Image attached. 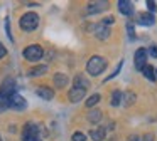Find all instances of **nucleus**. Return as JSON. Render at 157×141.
I'll use <instances>...</instances> for the list:
<instances>
[{
	"mask_svg": "<svg viewBox=\"0 0 157 141\" xmlns=\"http://www.w3.org/2000/svg\"><path fill=\"white\" fill-rule=\"evenodd\" d=\"M106 69V59L101 56H93L86 64V72L90 76H100Z\"/></svg>",
	"mask_w": 157,
	"mask_h": 141,
	"instance_id": "obj_1",
	"label": "nucleus"
},
{
	"mask_svg": "<svg viewBox=\"0 0 157 141\" xmlns=\"http://www.w3.org/2000/svg\"><path fill=\"white\" fill-rule=\"evenodd\" d=\"M19 24H21L22 30H25V32H32V30H36L37 25H39V15L34 13V12H27V13H24V15L21 17V22Z\"/></svg>",
	"mask_w": 157,
	"mask_h": 141,
	"instance_id": "obj_2",
	"label": "nucleus"
},
{
	"mask_svg": "<svg viewBox=\"0 0 157 141\" xmlns=\"http://www.w3.org/2000/svg\"><path fill=\"white\" fill-rule=\"evenodd\" d=\"M42 54H44V50H42V47L37 45V44H32V45H29L24 49V57L29 62H37L39 59H42Z\"/></svg>",
	"mask_w": 157,
	"mask_h": 141,
	"instance_id": "obj_3",
	"label": "nucleus"
},
{
	"mask_svg": "<svg viewBox=\"0 0 157 141\" xmlns=\"http://www.w3.org/2000/svg\"><path fill=\"white\" fill-rule=\"evenodd\" d=\"M31 139H39V126L27 123L24 126V131H22V141H31Z\"/></svg>",
	"mask_w": 157,
	"mask_h": 141,
	"instance_id": "obj_4",
	"label": "nucleus"
},
{
	"mask_svg": "<svg viewBox=\"0 0 157 141\" xmlns=\"http://www.w3.org/2000/svg\"><path fill=\"white\" fill-rule=\"evenodd\" d=\"M9 107L17 109V111H22V109L27 107V103H25V99L21 96V94H12V96L9 97Z\"/></svg>",
	"mask_w": 157,
	"mask_h": 141,
	"instance_id": "obj_5",
	"label": "nucleus"
},
{
	"mask_svg": "<svg viewBox=\"0 0 157 141\" xmlns=\"http://www.w3.org/2000/svg\"><path fill=\"white\" fill-rule=\"evenodd\" d=\"M147 50L144 49V47H140V49L135 50V69L137 70H142L144 67L147 66Z\"/></svg>",
	"mask_w": 157,
	"mask_h": 141,
	"instance_id": "obj_6",
	"label": "nucleus"
},
{
	"mask_svg": "<svg viewBox=\"0 0 157 141\" xmlns=\"http://www.w3.org/2000/svg\"><path fill=\"white\" fill-rule=\"evenodd\" d=\"M0 92L4 94V96H7V97H10L12 94H15V81L12 79V77H7V79L2 82Z\"/></svg>",
	"mask_w": 157,
	"mask_h": 141,
	"instance_id": "obj_7",
	"label": "nucleus"
},
{
	"mask_svg": "<svg viewBox=\"0 0 157 141\" xmlns=\"http://www.w3.org/2000/svg\"><path fill=\"white\" fill-rule=\"evenodd\" d=\"M93 30H95V35L98 37L100 40H105L110 37V29L106 25H103V24H96V25L91 27Z\"/></svg>",
	"mask_w": 157,
	"mask_h": 141,
	"instance_id": "obj_8",
	"label": "nucleus"
},
{
	"mask_svg": "<svg viewBox=\"0 0 157 141\" xmlns=\"http://www.w3.org/2000/svg\"><path fill=\"white\" fill-rule=\"evenodd\" d=\"M36 94L44 101H51L52 97H54V91H52L51 87H48V86H39L37 89H36Z\"/></svg>",
	"mask_w": 157,
	"mask_h": 141,
	"instance_id": "obj_9",
	"label": "nucleus"
},
{
	"mask_svg": "<svg viewBox=\"0 0 157 141\" xmlns=\"http://www.w3.org/2000/svg\"><path fill=\"white\" fill-rule=\"evenodd\" d=\"M85 96H86V89H79V87H73L68 92V97L71 103H79Z\"/></svg>",
	"mask_w": 157,
	"mask_h": 141,
	"instance_id": "obj_10",
	"label": "nucleus"
},
{
	"mask_svg": "<svg viewBox=\"0 0 157 141\" xmlns=\"http://www.w3.org/2000/svg\"><path fill=\"white\" fill-rule=\"evenodd\" d=\"M117 5H118V10L123 13V15L130 17L133 13V3L128 2V0H118V2H117Z\"/></svg>",
	"mask_w": 157,
	"mask_h": 141,
	"instance_id": "obj_11",
	"label": "nucleus"
},
{
	"mask_svg": "<svg viewBox=\"0 0 157 141\" xmlns=\"http://www.w3.org/2000/svg\"><path fill=\"white\" fill-rule=\"evenodd\" d=\"M139 24L140 25H145V27H150L155 24V19H154V13L147 12V13H140L139 15Z\"/></svg>",
	"mask_w": 157,
	"mask_h": 141,
	"instance_id": "obj_12",
	"label": "nucleus"
},
{
	"mask_svg": "<svg viewBox=\"0 0 157 141\" xmlns=\"http://www.w3.org/2000/svg\"><path fill=\"white\" fill-rule=\"evenodd\" d=\"M108 7V2H93L88 3V13H98Z\"/></svg>",
	"mask_w": 157,
	"mask_h": 141,
	"instance_id": "obj_13",
	"label": "nucleus"
},
{
	"mask_svg": "<svg viewBox=\"0 0 157 141\" xmlns=\"http://www.w3.org/2000/svg\"><path fill=\"white\" fill-rule=\"evenodd\" d=\"M73 82H75V87H79V89H86V87L90 86V81L86 79L83 74H78V76L75 77V81H73Z\"/></svg>",
	"mask_w": 157,
	"mask_h": 141,
	"instance_id": "obj_14",
	"label": "nucleus"
},
{
	"mask_svg": "<svg viewBox=\"0 0 157 141\" xmlns=\"http://www.w3.org/2000/svg\"><path fill=\"white\" fill-rule=\"evenodd\" d=\"M90 138H91L93 141H103L105 139V129H103V128H100V129H91L90 131Z\"/></svg>",
	"mask_w": 157,
	"mask_h": 141,
	"instance_id": "obj_15",
	"label": "nucleus"
},
{
	"mask_svg": "<svg viewBox=\"0 0 157 141\" xmlns=\"http://www.w3.org/2000/svg\"><path fill=\"white\" fill-rule=\"evenodd\" d=\"M142 72H144V76H145L149 81H152V82L157 79V77H155V69H154L152 66H149V64H147V66L142 69Z\"/></svg>",
	"mask_w": 157,
	"mask_h": 141,
	"instance_id": "obj_16",
	"label": "nucleus"
},
{
	"mask_svg": "<svg viewBox=\"0 0 157 141\" xmlns=\"http://www.w3.org/2000/svg\"><path fill=\"white\" fill-rule=\"evenodd\" d=\"M54 84L58 87H64L66 84H68V76H64V74H61V72H58L54 76Z\"/></svg>",
	"mask_w": 157,
	"mask_h": 141,
	"instance_id": "obj_17",
	"label": "nucleus"
},
{
	"mask_svg": "<svg viewBox=\"0 0 157 141\" xmlns=\"http://www.w3.org/2000/svg\"><path fill=\"white\" fill-rule=\"evenodd\" d=\"M88 119H90V123H98V121L101 119V111H98V109H93V111H90V114H88Z\"/></svg>",
	"mask_w": 157,
	"mask_h": 141,
	"instance_id": "obj_18",
	"label": "nucleus"
},
{
	"mask_svg": "<svg viewBox=\"0 0 157 141\" xmlns=\"http://www.w3.org/2000/svg\"><path fill=\"white\" fill-rule=\"evenodd\" d=\"M48 70V66H37V67H34V69H31L29 70V76H42V74Z\"/></svg>",
	"mask_w": 157,
	"mask_h": 141,
	"instance_id": "obj_19",
	"label": "nucleus"
},
{
	"mask_svg": "<svg viewBox=\"0 0 157 141\" xmlns=\"http://www.w3.org/2000/svg\"><path fill=\"white\" fill-rule=\"evenodd\" d=\"M120 103H122V92L118 89H115L112 92V106H118Z\"/></svg>",
	"mask_w": 157,
	"mask_h": 141,
	"instance_id": "obj_20",
	"label": "nucleus"
},
{
	"mask_svg": "<svg viewBox=\"0 0 157 141\" xmlns=\"http://www.w3.org/2000/svg\"><path fill=\"white\" fill-rule=\"evenodd\" d=\"M122 99H123V103L127 104V106H130V104H133L135 103V94L133 92H125V94H122Z\"/></svg>",
	"mask_w": 157,
	"mask_h": 141,
	"instance_id": "obj_21",
	"label": "nucleus"
},
{
	"mask_svg": "<svg viewBox=\"0 0 157 141\" xmlns=\"http://www.w3.org/2000/svg\"><path fill=\"white\" fill-rule=\"evenodd\" d=\"M100 99H101V96H100V94H93V96H90L88 99H86V106H88V107L95 106V104L100 103Z\"/></svg>",
	"mask_w": 157,
	"mask_h": 141,
	"instance_id": "obj_22",
	"label": "nucleus"
},
{
	"mask_svg": "<svg viewBox=\"0 0 157 141\" xmlns=\"http://www.w3.org/2000/svg\"><path fill=\"white\" fill-rule=\"evenodd\" d=\"M5 109H9V97L0 92V113H4Z\"/></svg>",
	"mask_w": 157,
	"mask_h": 141,
	"instance_id": "obj_23",
	"label": "nucleus"
},
{
	"mask_svg": "<svg viewBox=\"0 0 157 141\" xmlns=\"http://www.w3.org/2000/svg\"><path fill=\"white\" fill-rule=\"evenodd\" d=\"M71 141H86V136H85L83 133H79V131H76V133L73 134Z\"/></svg>",
	"mask_w": 157,
	"mask_h": 141,
	"instance_id": "obj_24",
	"label": "nucleus"
},
{
	"mask_svg": "<svg viewBox=\"0 0 157 141\" xmlns=\"http://www.w3.org/2000/svg\"><path fill=\"white\" fill-rule=\"evenodd\" d=\"M147 9L150 10V13L155 12V10H157V3H155V2H152V0H149V2H147Z\"/></svg>",
	"mask_w": 157,
	"mask_h": 141,
	"instance_id": "obj_25",
	"label": "nucleus"
},
{
	"mask_svg": "<svg viewBox=\"0 0 157 141\" xmlns=\"http://www.w3.org/2000/svg\"><path fill=\"white\" fill-rule=\"evenodd\" d=\"M113 22H115V19H113V17H112V15H108V17H105V19H103V20H101V24H103V25H110V24H113Z\"/></svg>",
	"mask_w": 157,
	"mask_h": 141,
	"instance_id": "obj_26",
	"label": "nucleus"
},
{
	"mask_svg": "<svg viewBox=\"0 0 157 141\" xmlns=\"http://www.w3.org/2000/svg\"><path fill=\"white\" fill-rule=\"evenodd\" d=\"M122 64H123V62H120V64H118V67H117V69H115V72H112V74H110V76H108V77H106V81H110V79H113V77H115V76H117V74H118V72H120V69H122Z\"/></svg>",
	"mask_w": 157,
	"mask_h": 141,
	"instance_id": "obj_27",
	"label": "nucleus"
},
{
	"mask_svg": "<svg viewBox=\"0 0 157 141\" xmlns=\"http://www.w3.org/2000/svg\"><path fill=\"white\" fill-rule=\"evenodd\" d=\"M147 54H150L154 59H157V45H150V49H149V52H147Z\"/></svg>",
	"mask_w": 157,
	"mask_h": 141,
	"instance_id": "obj_28",
	"label": "nucleus"
},
{
	"mask_svg": "<svg viewBox=\"0 0 157 141\" xmlns=\"http://www.w3.org/2000/svg\"><path fill=\"white\" fill-rule=\"evenodd\" d=\"M7 56V49H5V45L2 42H0V59H4V57Z\"/></svg>",
	"mask_w": 157,
	"mask_h": 141,
	"instance_id": "obj_29",
	"label": "nucleus"
},
{
	"mask_svg": "<svg viewBox=\"0 0 157 141\" xmlns=\"http://www.w3.org/2000/svg\"><path fill=\"white\" fill-rule=\"evenodd\" d=\"M140 141H154V134L152 133H147V134H144V138Z\"/></svg>",
	"mask_w": 157,
	"mask_h": 141,
	"instance_id": "obj_30",
	"label": "nucleus"
},
{
	"mask_svg": "<svg viewBox=\"0 0 157 141\" xmlns=\"http://www.w3.org/2000/svg\"><path fill=\"white\" fill-rule=\"evenodd\" d=\"M5 29H7V35H9V39L10 40H14V37H12V34H10V22H5Z\"/></svg>",
	"mask_w": 157,
	"mask_h": 141,
	"instance_id": "obj_31",
	"label": "nucleus"
},
{
	"mask_svg": "<svg viewBox=\"0 0 157 141\" xmlns=\"http://www.w3.org/2000/svg\"><path fill=\"white\" fill-rule=\"evenodd\" d=\"M127 29H128V35H130V37H132V39H133V37H135V34H133V27H132V25H130V24H128V25H127Z\"/></svg>",
	"mask_w": 157,
	"mask_h": 141,
	"instance_id": "obj_32",
	"label": "nucleus"
},
{
	"mask_svg": "<svg viewBox=\"0 0 157 141\" xmlns=\"http://www.w3.org/2000/svg\"><path fill=\"white\" fill-rule=\"evenodd\" d=\"M128 141H139V138H137V136H130Z\"/></svg>",
	"mask_w": 157,
	"mask_h": 141,
	"instance_id": "obj_33",
	"label": "nucleus"
},
{
	"mask_svg": "<svg viewBox=\"0 0 157 141\" xmlns=\"http://www.w3.org/2000/svg\"><path fill=\"white\" fill-rule=\"evenodd\" d=\"M31 141H41V139H31Z\"/></svg>",
	"mask_w": 157,
	"mask_h": 141,
	"instance_id": "obj_34",
	"label": "nucleus"
},
{
	"mask_svg": "<svg viewBox=\"0 0 157 141\" xmlns=\"http://www.w3.org/2000/svg\"><path fill=\"white\" fill-rule=\"evenodd\" d=\"M155 77H157V69H155Z\"/></svg>",
	"mask_w": 157,
	"mask_h": 141,
	"instance_id": "obj_35",
	"label": "nucleus"
},
{
	"mask_svg": "<svg viewBox=\"0 0 157 141\" xmlns=\"http://www.w3.org/2000/svg\"><path fill=\"white\" fill-rule=\"evenodd\" d=\"M0 141H2V136H0Z\"/></svg>",
	"mask_w": 157,
	"mask_h": 141,
	"instance_id": "obj_36",
	"label": "nucleus"
}]
</instances>
